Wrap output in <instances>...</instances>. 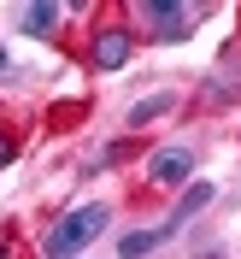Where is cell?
Masks as SVG:
<instances>
[{
  "instance_id": "cell-1",
  "label": "cell",
  "mask_w": 241,
  "mask_h": 259,
  "mask_svg": "<svg viewBox=\"0 0 241 259\" xmlns=\"http://www.w3.org/2000/svg\"><path fill=\"white\" fill-rule=\"evenodd\" d=\"M106 224H112V206H106V200H88V206H71V212L59 218V224L47 230V242H41V253H47V259H77V253H82L88 242H94V236H100Z\"/></svg>"
},
{
  "instance_id": "cell-2",
  "label": "cell",
  "mask_w": 241,
  "mask_h": 259,
  "mask_svg": "<svg viewBox=\"0 0 241 259\" xmlns=\"http://www.w3.org/2000/svg\"><path fill=\"white\" fill-rule=\"evenodd\" d=\"M141 24L153 30V41H188V30L200 24V12H194V6H177V0H147Z\"/></svg>"
},
{
  "instance_id": "cell-3",
  "label": "cell",
  "mask_w": 241,
  "mask_h": 259,
  "mask_svg": "<svg viewBox=\"0 0 241 259\" xmlns=\"http://www.w3.org/2000/svg\"><path fill=\"white\" fill-rule=\"evenodd\" d=\"M188 177H194V147H159L147 159V183L159 189H188Z\"/></svg>"
},
{
  "instance_id": "cell-4",
  "label": "cell",
  "mask_w": 241,
  "mask_h": 259,
  "mask_svg": "<svg viewBox=\"0 0 241 259\" xmlns=\"http://www.w3.org/2000/svg\"><path fill=\"white\" fill-rule=\"evenodd\" d=\"M129 53H135V35L129 30H100L94 48H88V59H94V71H124Z\"/></svg>"
},
{
  "instance_id": "cell-5",
  "label": "cell",
  "mask_w": 241,
  "mask_h": 259,
  "mask_svg": "<svg viewBox=\"0 0 241 259\" xmlns=\"http://www.w3.org/2000/svg\"><path fill=\"white\" fill-rule=\"evenodd\" d=\"M212 200H218V183H188V189L177 194V206H171V218H165V230L177 236V230H182V224H194V218H200V212H206Z\"/></svg>"
},
{
  "instance_id": "cell-6",
  "label": "cell",
  "mask_w": 241,
  "mask_h": 259,
  "mask_svg": "<svg viewBox=\"0 0 241 259\" xmlns=\"http://www.w3.org/2000/svg\"><path fill=\"white\" fill-rule=\"evenodd\" d=\"M171 242V230L153 224V230H129V236H118V259H147V253H159V247Z\"/></svg>"
},
{
  "instance_id": "cell-7",
  "label": "cell",
  "mask_w": 241,
  "mask_h": 259,
  "mask_svg": "<svg viewBox=\"0 0 241 259\" xmlns=\"http://www.w3.org/2000/svg\"><path fill=\"white\" fill-rule=\"evenodd\" d=\"M171 106H177V89H159V95L135 100V106H129V112H124V124H129V130H147V124H153V118H165V112H171Z\"/></svg>"
},
{
  "instance_id": "cell-8",
  "label": "cell",
  "mask_w": 241,
  "mask_h": 259,
  "mask_svg": "<svg viewBox=\"0 0 241 259\" xmlns=\"http://www.w3.org/2000/svg\"><path fill=\"white\" fill-rule=\"evenodd\" d=\"M53 24H59V6H18V30L24 35H53Z\"/></svg>"
},
{
  "instance_id": "cell-9",
  "label": "cell",
  "mask_w": 241,
  "mask_h": 259,
  "mask_svg": "<svg viewBox=\"0 0 241 259\" xmlns=\"http://www.w3.org/2000/svg\"><path fill=\"white\" fill-rule=\"evenodd\" d=\"M6 165H12V142H6V136H0V171H6Z\"/></svg>"
},
{
  "instance_id": "cell-10",
  "label": "cell",
  "mask_w": 241,
  "mask_h": 259,
  "mask_svg": "<svg viewBox=\"0 0 241 259\" xmlns=\"http://www.w3.org/2000/svg\"><path fill=\"white\" fill-rule=\"evenodd\" d=\"M200 259H224V253H218V247H206V253H200Z\"/></svg>"
},
{
  "instance_id": "cell-11",
  "label": "cell",
  "mask_w": 241,
  "mask_h": 259,
  "mask_svg": "<svg viewBox=\"0 0 241 259\" xmlns=\"http://www.w3.org/2000/svg\"><path fill=\"white\" fill-rule=\"evenodd\" d=\"M0 71H6V48H0Z\"/></svg>"
},
{
  "instance_id": "cell-12",
  "label": "cell",
  "mask_w": 241,
  "mask_h": 259,
  "mask_svg": "<svg viewBox=\"0 0 241 259\" xmlns=\"http://www.w3.org/2000/svg\"><path fill=\"white\" fill-rule=\"evenodd\" d=\"M0 259H12V253H6V247H0Z\"/></svg>"
}]
</instances>
